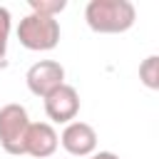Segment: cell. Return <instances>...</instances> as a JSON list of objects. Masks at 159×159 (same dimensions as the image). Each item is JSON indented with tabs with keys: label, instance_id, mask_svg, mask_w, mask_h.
<instances>
[{
	"label": "cell",
	"instance_id": "6da1fadb",
	"mask_svg": "<svg viewBox=\"0 0 159 159\" xmlns=\"http://www.w3.org/2000/svg\"><path fill=\"white\" fill-rule=\"evenodd\" d=\"M84 20L89 30L99 35H117L134 25L137 10L129 0H89L84 7Z\"/></svg>",
	"mask_w": 159,
	"mask_h": 159
},
{
	"label": "cell",
	"instance_id": "3957f363",
	"mask_svg": "<svg viewBox=\"0 0 159 159\" xmlns=\"http://www.w3.org/2000/svg\"><path fill=\"white\" fill-rule=\"evenodd\" d=\"M30 117L22 104H5L0 109V144L7 154H25V137L30 129Z\"/></svg>",
	"mask_w": 159,
	"mask_h": 159
},
{
	"label": "cell",
	"instance_id": "5b68a950",
	"mask_svg": "<svg viewBox=\"0 0 159 159\" xmlns=\"http://www.w3.org/2000/svg\"><path fill=\"white\" fill-rule=\"evenodd\" d=\"M77 112H80V94H77V89H75L72 84H67V82H65L62 87H57L52 94L45 97V114H47L52 122H57V124H70V122H75Z\"/></svg>",
	"mask_w": 159,
	"mask_h": 159
},
{
	"label": "cell",
	"instance_id": "ba28073f",
	"mask_svg": "<svg viewBox=\"0 0 159 159\" xmlns=\"http://www.w3.org/2000/svg\"><path fill=\"white\" fill-rule=\"evenodd\" d=\"M139 80L149 89H159V55H149L139 65Z\"/></svg>",
	"mask_w": 159,
	"mask_h": 159
},
{
	"label": "cell",
	"instance_id": "7a4b0ae2",
	"mask_svg": "<svg viewBox=\"0 0 159 159\" xmlns=\"http://www.w3.org/2000/svg\"><path fill=\"white\" fill-rule=\"evenodd\" d=\"M17 40L25 50L47 52V50L57 47V42H60V22L47 15L30 12L17 25Z\"/></svg>",
	"mask_w": 159,
	"mask_h": 159
},
{
	"label": "cell",
	"instance_id": "52a82bcc",
	"mask_svg": "<svg viewBox=\"0 0 159 159\" xmlns=\"http://www.w3.org/2000/svg\"><path fill=\"white\" fill-rule=\"evenodd\" d=\"M60 147V137L55 132V127L50 122H32L25 137V154L35 157V159H45L52 157Z\"/></svg>",
	"mask_w": 159,
	"mask_h": 159
},
{
	"label": "cell",
	"instance_id": "8992f818",
	"mask_svg": "<svg viewBox=\"0 0 159 159\" xmlns=\"http://www.w3.org/2000/svg\"><path fill=\"white\" fill-rule=\"evenodd\" d=\"M60 144H62L65 152L72 154V157H92L94 149H97V132H94L92 124L75 119V122H70V124L62 129Z\"/></svg>",
	"mask_w": 159,
	"mask_h": 159
},
{
	"label": "cell",
	"instance_id": "277c9868",
	"mask_svg": "<svg viewBox=\"0 0 159 159\" xmlns=\"http://www.w3.org/2000/svg\"><path fill=\"white\" fill-rule=\"evenodd\" d=\"M25 82H27V89L35 97L45 99L47 94H52L57 87L65 84V67L55 60H40L27 70Z\"/></svg>",
	"mask_w": 159,
	"mask_h": 159
},
{
	"label": "cell",
	"instance_id": "30bf717a",
	"mask_svg": "<svg viewBox=\"0 0 159 159\" xmlns=\"http://www.w3.org/2000/svg\"><path fill=\"white\" fill-rule=\"evenodd\" d=\"M10 25H12L10 10L0 5V67H2V62H5V52H7V37H10Z\"/></svg>",
	"mask_w": 159,
	"mask_h": 159
},
{
	"label": "cell",
	"instance_id": "9c48e42d",
	"mask_svg": "<svg viewBox=\"0 0 159 159\" xmlns=\"http://www.w3.org/2000/svg\"><path fill=\"white\" fill-rule=\"evenodd\" d=\"M65 7H67V0H30V10L47 17H57Z\"/></svg>",
	"mask_w": 159,
	"mask_h": 159
},
{
	"label": "cell",
	"instance_id": "8fae6325",
	"mask_svg": "<svg viewBox=\"0 0 159 159\" xmlns=\"http://www.w3.org/2000/svg\"><path fill=\"white\" fill-rule=\"evenodd\" d=\"M89 159H119V157H117L114 152H94Z\"/></svg>",
	"mask_w": 159,
	"mask_h": 159
}]
</instances>
